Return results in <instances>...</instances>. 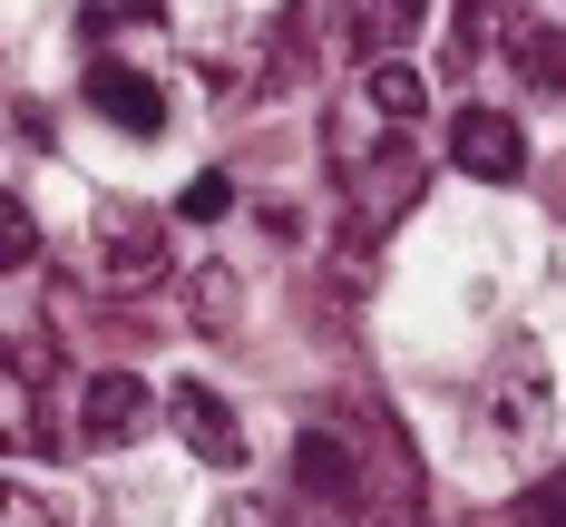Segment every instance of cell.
<instances>
[{"instance_id": "8fae6325", "label": "cell", "mask_w": 566, "mask_h": 527, "mask_svg": "<svg viewBox=\"0 0 566 527\" xmlns=\"http://www.w3.org/2000/svg\"><path fill=\"white\" fill-rule=\"evenodd\" d=\"M0 527H69L50 508V498H40V488H20V478H0Z\"/></svg>"}, {"instance_id": "52a82bcc", "label": "cell", "mask_w": 566, "mask_h": 527, "mask_svg": "<svg viewBox=\"0 0 566 527\" xmlns=\"http://www.w3.org/2000/svg\"><path fill=\"white\" fill-rule=\"evenodd\" d=\"M98 274L108 284H157L167 274V215H98Z\"/></svg>"}, {"instance_id": "9c48e42d", "label": "cell", "mask_w": 566, "mask_h": 527, "mask_svg": "<svg viewBox=\"0 0 566 527\" xmlns=\"http://www.w3.org/2000/svg\"><path fill=\"white\" fill-rule=\"evenodd\" d=\"M20 450H40V391H30L20 351H0V460H20Z\"/></svg>"}, {"instance_id": "7a4b0ae2", "label": "cell", "mask_w": 566, "mask_h": 527, "mask_svg": "<svg viewBox=\"0 0 566 527\" xmlns=\"http://www.w3.org/2000/svg\"><path fill=\"white\" fill-rule=\"evenodd\" d=\"M69 430H78V450H127V440L147 430V381H137V371H88Z\"/></svg>"}, {"instance_id": "277c9868", "label": "cell", "mask_w": 566, "mask_h": 527, "mask_svg": "<svg viewBox=\"0 0 566 527\" xmlns=\"http://www.w3.org/2000/svg\"><path fill=\"white\" fill-rule=\"evenodd\" d=\"M450 167L479 176V186L527 176V137H517V117H509V108H459V117H450Z\"/></svg>"}, {"instance_id": "30bf717a", "label": "cell", "mask_w": 566, "mask_h": 527, "mask_svg": "<svg viewBox=\"0 0 566 527\" xmlns=\"http://www.w3.org/2000/svg\"><path fill=\"white\" fill-rule=\"evenodd\" d=\"M517 68H527L537 88H557V98H566V30H517Z\"/></svg>"}, {"instance_id": "5b68a950", "label": "cell", "mask_w": 566, "mask_h": 527, "mask_svg": "<svg viewBox=\"0 0 566 527\" xmlns=\"http://www.w3.org/2000/svg\"><path fill=\"white\" fill-rule=\"evenodd\" d=\"M88 108L108 117L117 137H167V88L127 59H88Z\"/></svg>"}, {"instance_id": "3957f363", "label": "cell", "mask_w": 566, "mask_h": 527, "mask_svg": "<svg viewBox=\"0 0 566 527\" xmlns=\"http://www.w3.org/2000/svg\"><path fill=\"white\" fill-rule=\"evenodd\" d=\"M293 478L323 508H371V450H352L342 430H303L293 440Z\"/></svg>"}, {"instance_id": "5bb4252c", "label": "cell", "mask_w": 566, "mask_h": 527, "mask_svg": "<svg viewBox=\"0 0 566 527\" xmlns=\"http://www.w3.org/2000/svg\"><path fill=\"white\" fill-rule=\"evenodd\" d=\"M98 10H127V20H157L167 0H98Z\"/></svg>"}, {"instance_id": "6da1fadb", "label": "cell", "mask_w": 566, "mask_h": 527, "mask_svg": "<svg viewBox=\"0 0 566 527\" xmlns=\"http://www.w3.org/2000/svg\"><path fill=\"white\" fill-rule=\"evenodd\" d=\"M547 430H557V381H547V351H537V342H499V361L479 371V440L527 460Z\"/></svg>"}, {"instance_id": "4fadbf2b", "label": "cell", "mask_w": 566, "mask_h": 527, "mask_svg": "<svg viewBox=\"0 0 566 527\" xmlns=\"http://www.w3.org/2000/svg\"><path fill=\"white\" fill-rule=\"evenodd\" d=\"M226 205H234V186H226V176H196V186H186V215H206V225H216Z\"/></svg>"}, {"instance_id": "7c38bea8", "label": "cell", "mask_w": 566, "mask_h": 527, "mask_svg": "<svg viewBox=\"0 0 566 527\" xmlns=\"http://www.w3.org/2000/svg\"><path fill=\"white\" fill-rule=\"evenodd\" d=\"M30 254H40V225H30V215L0 196V274H10V264H30Z\"/></svg>"}, {"instance_id": "ba28073f", "label": "cell", "mask_w": 566, "mask_h": 527, "mask_svg": "<svg viewBox=\"0 0 566 527\" xmlns=\"http://www.w3.org/2000/svg\"><path fill=\"white\" fill-rule=\"evenodd\" d=\"M342 10V40L361 59H400L420 40V20H430V0H333Z\"/></svg>"}, {"instance_id": "8992f818", "label": "cell", "mask_w": 566, "mask_h": 527, "mask_svg": "<svg viewBox=\"0 0 566 527\" xmlns=\"http://www.w3.org/2000/svg\"><path fill=\"white\" fill-rule=\"evenodd\" d=\"M167 420H176V440H186L206 468H244V420H234V401H216L206 381H176Z\"/></svg>"}]
</instances>
